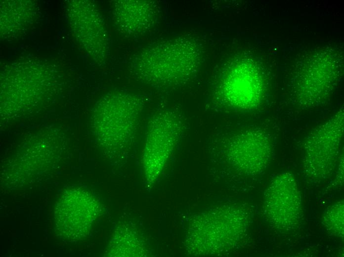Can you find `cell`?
Returning a JSON list of instances; mask_svg holds the SVG:
<instances>
[{
    "label": "cell",
    "instance_id": "1",
    "mask_svg": "<svg viewBox=\"0 0 344 257\" xmlns=\"http://www.w3.org/2000/svg\"><path fill=\"white\" fill-rule=\"evenodd\" d=\"M197 49L193 42L184 38L163 41L136 55L131 69L146 84L159 86L176 85L185 81L196 69Z\"/></svg>",
    "mask_w": 344,
    "mask_h": 257
},
{
    "label": "cell",
    "instance_id": "2",
    "mask_svg": "<svg viewBox=\"0 0 344 257\" xmlns=\"http://www.w3.org/2000/svg\"><path fill=\"white\" fill-rule=\"evenodd\" d=\"M344 132V116L339 113L316 128L304 146L303 170L307 176L320 180L331 175L338 158Z\"/></svg>",
    "mask_w": 344,
    "mask_h": 257
},
{
    "label": "cell",
    "instance_id": "3",
    "mask_svg": "<svg viewBox=\"0 0 344 257\" xmlns=\"http://www.w3.org/2000/svg\"><path fill=\"white\" fill-rule=\"evenodd\" d=\"M98 208L95 199L85 191L72 189L65 192L55 207L56 235L71 243L84 238L98 215Z\"/></svg>",
    "mask_w": 344,
    "mask_h": 257
},
{
    "label": "cell",
    "instance_id": "4",
    "mask_svg": "<svg viewBox=\"0 0 344 257\" xmlns=\"http://www.w3.org/2000/svg\"><path fill=\"white\" fill-rule=\"evenodd\" d=\"M100 108L104 136L115 146L126 145L137 132L143 104L137 95L126 91L113 92L106 97Z\"/></svg>",
    "mask_w": 344,
    "mask_h": 257
},
{
    "label": "cell",
    "instance_id": "5",
    "mask_svg": "<svg viewBox=\"0 0 344 257\" xmlns=\"http://www.w3.org/2000/svg\"><path fill=\"white\" fill-rule=\"evenodd\" d=\"M265 212L270 223L280 231L296 228L302 216L300 191L294 176L288 172L273 178L265 192Z\"/></svg>",
    "mask_w": 344,
    "mask_h": 257
},
{
    "label": "cell",
    "instance_id": "6",
    "mask_svg": "<svg viewBox=\"0 0 344 257\" xmlns=\"http://www.w3.org/2000/svg\"><path fill=\"white\" fill-rule=\"evenodd\" d=\"M114 2L113 22L116 29L125 36L145 35L158 21L160 9L155 1L121 0Z\"/></svg>",
    "mask_w": 344,
    "mask_h": 257
},
{
    "label": "cell",
    "instance_id": "7",
    "mask_svg": "<svg viewBox=\"0 0 344 257\" xmlns=\"http://www.w3.org/2000/svg\"><path fill=\"white\" fill-rule=\"evenodd\" d=\"M235 161L249 172L265 169L270 158V143L267 136L259 131H251L239 135L234 143Z\"/></svg>",
    "mask_w": 344,
    "mask_h": 257
},
{
    "label": "cell",
    "instance_id": "8",
    "mask_svg": "<svg viewBox=\"0 0 344 257\" xmlns=\"http://www.w3.org/2000/svg\"><path fill=\"white\" fill-rule=\"evenodd\" d=\"M81 3L79 25L84 45L90 54L103 58L106 53L107 40L102 19L94 5L87 1Z\"/></svg>",
    "mask_w": 344,
    "mask_h": 257
},
{
    "label": "cell",
    "instance_id": "9",
    "mask_svg": "<svg viewBox=\"0 0 344 257\" xmlns=\"http://www.w3.org/2000/svg\"><path fill=\"white\" fill-rule=\"evenodd\" d=\"M225 86L227 97L237 106L254 105L260 94L259 79L253 73H232L227 77Z\"/></svg>",
    "mask_w": 344,
    "mask_h": 257
},
{
    "label": "cell",
    "instance_id": "10",
    "mask_svg": "<svg viewBox=\"0 0 344 257\" xmlns=\"http://www.w3.org/2000/svg\"><path fill=\"white\" fill-rule=\"evenodd\" d=\"M344 215V202L337 203L326 210L322 223L331 235L343 238Z\"/></svg>",
    "mask_w": 344,
    "mask_h": 257
}]
</instances>
